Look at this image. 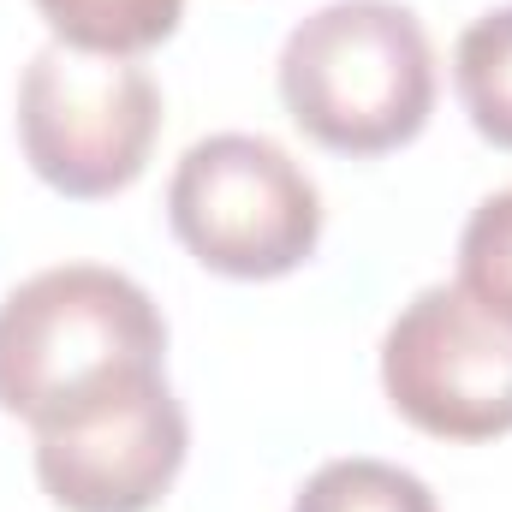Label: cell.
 <instances>
[{"instance_id": "3", "label": "cell", "mask_w": 512, "mask_h": 512, "mask_svg": "<svg viewBox=\"0 0 512 512\" xmlns=\"http://www.w3.org/2000/svg\"><path fill=\"white\" fill-rule=\"evenodd\" d=\"M173 239L227 280H280L322 239L316 179L256 131L197 137L167 179Z\"/></svg>"}, {"instance_id": "4", "label": "cell", "mask_w": 512, "mask_h": 512, "mask_svg": "<svg viewBox=\"0 0 512 512\" xmlns=\"http://www.w3.org/2000/svg\"><path fill=\"white\" fill-rule=\"evenodd\" d=\"M161 131V90L137 60L48 42L18 78V149L30 173L78 203L143 179Z\"/></svg>"}, {"instance_id": "10", "label": "cell", "mask_w": 512, "mask_h": 512, "mask_svg": "<svg viewBox=\"0 0 512 512\" xmlns=\"http://www.w3.org/2000/svg\"><path fill=\"white\" fill-rule=\"evenodd\" d=\"M459 286L512 316V185L471 209L459 233Z\"/></svg>"}, {"instance_id": "5", "label": "cell", "mask_w": 512, "mask_h": 512, "mask_svg": "<svg viewBox=\"0 0 512 512\" xmlns=\"http://www.w3.org/2000/svg\"><path fill=\"white\" fill-rule=\"evenodd\" d=\"M387 405L435 441H495L512 429V316L471 286H423L382 340Z\"/></svg>"}, {"instance_id": "6", "label": "cell", "mask_w": 512, "mask_h": 512, "mask_svg": "<svg viewBox=\"0 0 512 512\" xmlns=\"http://www.w3.org/2000/svg\"><path fill=\"white\" fill-rule=\"evenodd\" d=\"M185 453H191V423L161 370L60 429H42L36 483L66 512H149L173 489Z\"/></svg>"}, {"instance_id": "2", "label": "cell", "mask_w": 512, "mask_h": 512, "mask_svg": "<svg viewBox=\"0 0 512 512\" xmlns=\"http://www.w3.org/2000/svg\"><path fill=\"white\" fill-rule=\"evenodd\" d=\"M292 126L334 155H387L435 114V48L399 0H328L280 48Z\"/></svg>"}, {"instance_id": "9", "label": "cell", "mask_w": 512, "mask_h": 512, "mask_svg": "<svg viewBox=\"0 0 512 512\" xmlns=\"http://www.w3.org/2000/svg\"><path fill=\"white\" fill-rule=\"evenodd\" d=\"M292 512H441L429 483L405 465L387 459H328L304 477V489L292 495Z\"/></svg>"}, {"instance_id": "7", "label": "cell", "mask_w": 512, "mask_h": 512, "mask_svg": "<svg viewBox=\"0 0 512 512\" xmlns=\"http://www.w3.org/2000/svg\"><path fill=\"white\" fill-rule=\"evenodd\" d=\"M36 12L48 18L54 42L66 48L137 60L179 30L185 0H36Z\"/></svg>"}, {"instance_id": "1", "label": "cell", "mask_w": 512, "mask_h": 512, "mask_svg": "<svg viewBox=\"0 0 512 512\" xmlns=\"http://www.w3.org/2000/svg\"><path fill=\"white\" fill-rule=\"evenodd\" d=\"M167 370L155 298L102 262H60L0 298V411L30 435Z\"/></svg>"}, {"instance_id": "8", "label": "cell", "mask_w": 512, "mask_h": 512, "mask_svg": "<svg viewBox=\"0 0 512 512\" xmlns=\"http://www.w3.org/2000/svg\"><path fill=\"white\" fill-rule=\"evenodd\" d=\"M453 90L477 137H489L495 149H512V6H495L465 24L453 48Z\"/></svg>"}]
</instances>
